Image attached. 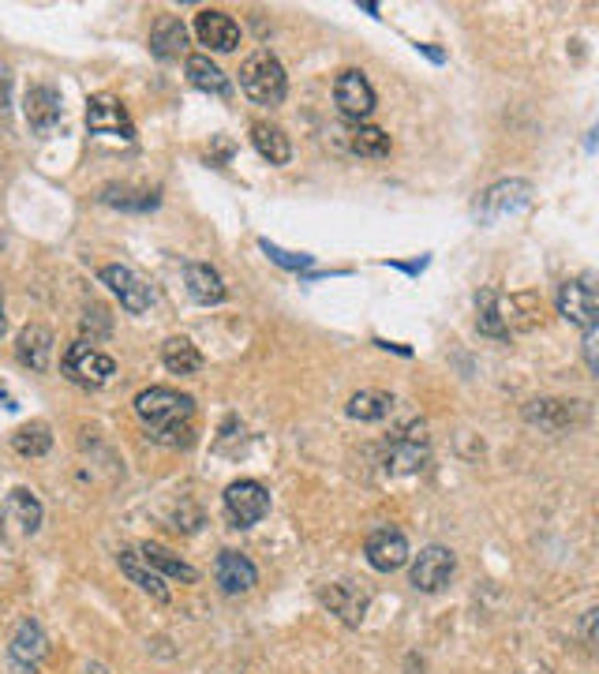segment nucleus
<instances>
[{"label": "nucleus", "mask_w": 599, "mask_h": 674, "mask_svg": "<svg viewBox=\"0 0 599 674\" xmlns=\"http://www.w3.org/2000/svg\"><path fill=\"white\" fill-rule=\"evenodd\" d=\"M195 34H199V42L211 45L214 53H233L236 45H240V26H236V19L225 12H214V8L195 15Z\"/></svg>", "instance_id": "nucleus-15"}, {"label": "nucleus", "mask_w": 599, "mask_h": 674, "mask_svg": "<svg viewBox=\"0 0 599 674\" xmlns=\"http://www.w3.org/2000/svg\"><path fill=\"white\" fill-rule=\"evenodd\" d=\"M334 101H338V109L345 113L349 120H364V117H371V113H375V87L367 83L364 72L349 68V72L338 75V83H334Z\"/></svg>", "instance_id": "nucleus-13"}, {"label": "nucleus", "mask_w": 599, "mask_h": 674, "mask_svg": "<svg viewBox=\"0 0 599 674\" xmlns=\"http://www.w3.org/2000/svg\"><path fill=\"white\" fill-rule=\"evenodd\" d=\"M525 420L544 427L550 435H563L569 427H581L588 420V408L585 402H555V397H547V402H532L525 408Z\"/></svg>", "instance_id": "nucleus-12"}, {"label": "nucleus", "mask_w": 599, "mask_h": 674, "mask_svg": "<svg viewBox=\"0 0 599 674\" xmlns=\"http://www.w3.org/2000/svg\"><path fill=\"white\" fill-rule=\"evenodd\" d=\"M15 356H19V364H26L31 372H50L53 330L42 327V322H31V327H23V334H19V341H15Z\"/></svg>", "instance_id": "nucleus-17"}, {"label": "nucleus", "mask_w": 599, "mask_h": 674, "mask_svg": "<svg viewBox=\"0 0 599 674\" xmlns=\"http://www.w3.org/2000/svg\"><path fill=\"white\" fill-rule=\"evenodd\" d=\"M184 285H188V297H192L195 303H206V308L225 300V281L211 263H188Z\"/></svg>", "instance_id": "nucleus-21"}, {"label": "nucleus", "mask_w": 599, "mask_h": 674, "mask_svg": "<svg viewBox=\"0 0 599 674\" xmlns=\"http://www.w3.org/2000/svg\"><path fill=\"white\" fill-rule=\"evenodd\" d=\"M117 566H120V574L128 577L131 585H139L142 592L150 596V600H158V603H169V588H165V577L154 574L147 563L139 558V550H120L117 555Z\"/></svg>", "instance_id": "nucleus-20"}, {"label": "nucleus", "mask_w": 599, "mask_h": 674, "mask_svg": "<svg viewBox=\"0 0 599 674\" xmlns=\"http://www.w3.org/2000/svg\"><path fill=\"white\" fill-rule=\"evenodd\" d=\"M585 364H588V372H596V330H585Z\"/></svg>", "instance_id": "nucleus-35"}, {"label": "nucleus", "mask_w": 599, "mask_h": 674, "mask_svg": "<svg viewBox=\"0 0 599 674\" xmlns=\"http://www.w3.org/2000/svg\"><path fill=\"white\" fill-rule=\"evenodd\" d=\"M240 90L255 106H281L285 101V90H289V75H285L281 61L274 53H252L247 61L240 64Z\"/></svg>", "instance_id": "nucleus-2"}, {"label": "nucleus", "mask_w": 599, "mask_h": 674, "mask_svg": "<svg viewBox=\"0 0 599 674\" xmlns=\"http://www.w3.org/2000/svg\"><path fill=\"white\" fill-rule=\"evenodd\" d=\"M15 453H23V458H42V453H50V446H53V435H50V427L45 424H26V427H19L15 431Z\"/></svg>", "instance_id": "nucleus-31"}, {"label": "nucleus", "mask_w": 599, "mask_h": 674, "mask_svg": "<svg viewBox=\"0 0 599 674\" xmlns=\"http://www.w3.org/2000/svg\"><path fill=\"white\" fill-rule=\"evenodd\" d=\"M558 315L581 330H596V315H599V297L592 289V281H566L558 289Z\"/></svg>", "instance_id": "nucleus-11"}, {"label": "nucleus", "mask_w": 599, "mask_h": 674, "mask_svg": "<svg viewBox=\"0 0 599 674\" xmlns=\"http://www.w3.org/2000/svg\"><path fill=\"white\" fill-rule=\"evenodd\" d=\"M139 558L147 563L154 574L161 577H169V581H184V585H195L199 581V569L195 566H188L184 558L173 555L169 547H161V544H142L139 547Z\"/></svg>", "instance_id": "nucleus-22"}, {"label": "nucleus", "mask_w": 599, "mask_h": 674, "mask_svg": "<svg viewBox=\"0 0 599 674\" xmlns=\"http://www.w3.org/2000/svg\"><path fill=\"white\" fill-rule=\"evenodd\" d=\"M8 506H12L15 521L23 525V533H38V525H42V502L34 499V491L15 488L12 495H8Z\"/></svg>", "instance_id": "nucleus-32"}, {"label": "nucleus", "mask_w": 599, "mask_h": 674, "mask_svg": "<svg viewBox=\"0 0 599 674\" xmlns=\"http://www.w3.org/2000/svg\"><path fill=\"white\" fill-rule=\"evenodd\" d=\"M161 364L173 375H195L203 367V356H199V349L188 338H169L161 345Z\"/></svg>", "instance_id": "nucleus-26"}, {"label": "nucleus", "mask_w": 599, "mask_h": 674, "mask_svg": "<svg viewBox=\"0 0 599 674\" xmlns=\"http://www.w3.org/2000/svg\"><path fill=\"white\" fill-rule=\"evenodd\" d=\"M252 142H255V150H259V154L270 161V165H289L292 147H289V136H285L278 125L255 120V125H252Z\"/></svg>", "instance_id": "nucleus-25"}, {"label": "nucleus", "mask_w": 599, "mask_h": 674, "mask_svg": "<svg viewBox=\"0 0 599 674\" xmlns=\"http://www.w3.org/2000/svg\"><path fill=\"white\" fill-rule=\"evenodd\" d=\"M389 408H394V394L386 391H360L349 397V416L353 420H383V416H389Z\"/></svg>", "instance_id": "nucleus-29"}, {"label": "nucleus", "mask_w": 599, "mask_h": 674, "mask_svg": "<svg viewBox=\"0 0 599 674\" xmlns=\"http://www.w3.org/2000/svg\"><path fill=\"white\" fill-rule=\"evenodd\" d=\"M427 431L424 424H408L402 431H394L383 446V464L389 477H408V472H420L427 464Z\"/></svg>", "instance_id": "nucleus-4"}, {"label": "nucleus", "mask_w": 599, "mask_h": 674, "mask_svg": "<svg viewBox=\"0 0 599 674\" xmlns=\"http://www.w3.org/2000/svg\"><path fill=\"white\" fill-rule=\"evenodd\" d=\"M528 203H532V184H528V180H499V184H491L488 192L480 195L477 217L483 225H491V222H502V217L525 211Z\"/></svg>", "instance_id": "nucleus-6"}, {"label": "nucleus", "mask_w": 599, "mask_h": 674, "mask_svg": "<svg viewBox=\"0 0 599 674\" xmlns=\"http://www.w3.org/2000/svg\"><path fill=\"white\" fill-rule=\"evenodd\" d=\"M98 281L109 285V292L120 300L124 311H131V315H142V311L150 308V285L139 278L131 267H120V263H109V267L98 270Z\"/></svg>", "instance_id": "nucleus-9"}, {"label": "nucleus", "mask_w": 599, "mask_h": 674, "mask_svg": "<svg viewBox=\"0 0 599 674\" xmlns=\"http://www.w3.org/2000/svg\"><path fill=\"white\" fill-rule=\"evenodd\" d=\"M270 514V495L259 480H236L225 488V517L233 528H252Z\"/></svg>", "instance_id": "nucleus-5"}, {"label": "nucleus", "mask_w": 599, "mask_h": 674, "mask_svg": "<svg viewBox=\"0 0 599 674\" xmlns=\"http://www.w3.org/2000/svg\"><path fill=\"white\" fill-rule=\"evenodd\" d=\"M136 416L150 442L173 446V450L195 442V402L173 386H150L136 394Z\"/></svg>", "instance_id": "nucleus-1"}, {"label": "nucleus", "mask_w": 599, "mask_h": 674, "mask_svg": "<svg viewBox=\"0 0 599 674\" xmlns=\"http://www.w3.org/2000/svg\"><path fill=\"white\" fill-rule=\"evenodd\" d=\"M87 128L94 136H106V139H124V142L136 139V125H131L128 109L113 94H94L87 101Z\"/></svg>", "instance_id": "nucleus-8"}, {"label": "nucleus", "mask_w": 599, "mask_h": 674, "mask_svg": "<svg viewBox=\"0 0 599 674\" xmlns=\"http://www.w3.org/2000/svg\"><path fill=\"white\" fill-rule=\"evenodd\" d=\"M8 72H0V113H8Z\"/></svg>", "instance_id": "nucleus-36"}, {"label": "nucleus", "mask_w": 599, "mask_h": 674, "mask_svg": "<svg viewBox=\"0 0 599 674\" xmlns=\"http://www.w3.org/2000/svg\"><path fill=\"white\" fill-rule=\"evenodd\" d=\"M349 147H353V154H360V158H386L389 136L375 125H356L353 131H349Z\"/></svg>", "instance_id": "nucleus-30"}, {"label": "nucleus", "mask_w": 599, "mask_h": 674, "mask_svg": "<svg viewBox=\"0 0 599 674\" xmlns=\"http://www.w3.org/2000/svg\"><path fill=\"white\" fill-rule=\"evenodd\" d=\"M98 203L106 206H117V211H154L158 206V195L154 192H139V188H117V184H106L98 192Z\"/></svg>", "instance_id": "nucleus-27"}, {"label": "nucleus", "mask_w": 599, "mask_h": 674, "mask_svg": "<svg viewBox=\"0 0 599 674\" xmlns=\"http://www.w3.org/2000/svg\"><path fill=\"white\" fill-rule=\"evenodd\" d=\"M23 113H26V125H31L34 131H53L56 125H61V117H64L61 90L50 87V83H38V87L26 90Z\"/></svg>", "instance_id": "nucleus-16"}, {"label": "nucleus", "mask_w": 599, "mask_h": 674, "mask_svg": "<svg viewBox=\"0 0 599 674\" xmlns=\"http://www.w3.org/2000/svg\"><path fill=\"white\" fill-rule=\"evenodd\" d=\"M416 50H420V53H427V56H431V61H435V64H442V61H446V56H442V50H435V45H416Z\"/></svg>", "instance_id": "nucleus-37"}, {"label": "nucleus", "mask_w": 599, "mask_h": 674, "mask_svg": "<svg viewBox=\"0 0 599 674\" xmlns=\"http://www.w3.org/2000/svg\"><path fill=\"white\" fill-rule=\"evenodd\" d=\"M184 72H188V83H192L195 90L214 94V98H225V94H229V75L217 68V64L206 53H192V56H188Z\"/></svg>", "instance_id": "nucleus-23"}, {"label": "nucleus", "mask_w": 599, "mask_h": 674, "mask_svg": "<svg viewBox=\"0 0 599 674\" xmlns=\"http://www.w3.org/2000/svg\"><path fill=\"white\" fill-rule=\"evenodd\" d=\"M98 327V334H109V315H106V308H98V303H94V308H87V319H83V327Z\"/></svg>", "instance_id": "nucleus-34"}, {"label": "nucleus", "mask_w": 599, "mask_h": 674, "mask_svg": "<svg viewBox=\"0 0 599 674\" xmlns=\"http://www.w3.org/2000/svg\"><path fill=\"white\" fill-rule=\"evenodd\" d=\"M364 555H367L371 569H378V574H397V569L408 563V539L402 528L383 525L367 536Z\"/></svg>", "instance_id": "nucleus-10"}, {"label": "nucleus", "mask_w": 599, "mask_h": 674, "mask_svg": "<svg viewBox=\"0 0 599 674\" xmlns=\"http://www.w3.org/2000/svg\"><path fill=\"white\" fill-rule=\"evenodd\" d=\"M12 660H15V667L19 671H34L38 663H42V656L50 652V641H45V633H42V625L38 622H19V630H15V638H12Z\"/></svg>", "instance_id": "nucleus-19"}, {"label": "nucleus", "mask_w": 599, "mask_h": 674, "mask_svg": "<svg viewBox=\"0 0 599 674\" xmlns=\"http://www.w3.org/2000/svg\"><path fill=\"white\" fill-rule=\"evenodd\" d=\"M8 330V315H4V292H0V334Z\"/></svg>", "instance_id": "nucleus-38"}, {"label": "nucleus", "mask_w": 599, "mask_h": 674, "mask_svg": "<svg viewBox=\"0 0 599 674\" xmlns=\"http://www.w3.org/2000/svg\"><path fill=\"white\" fill-rule=\"evenodd\" d=\"M61 372L68 383L83 386V391H101L113 375H117V360L98 353L87 341H75V345L64 349L61 356Z\"/></svg>", "instance_id": "nucleus-3"}, {"label": "nucleus", "mask_w": 599, "mask_h": 674, "mask_svg": "<svg viewBox=\"0 0 599 674\" xmlns=\"http://www.w3.org/2000/svg\"><path fill=\"white\" fill-rule=\"evenodd\" d=\"M214 581L222 585V592L244 596L259 585V569H255L252 558L240 555V550H222L214 563Z\"/></svg>", "instance_id": "nucleus-14"}, {"label": "nucleus", "mask_w": 599, "mask_h": 674, "mask_svg": "<svg viewBox=\"0 0 599 674\" xmlns=\"http://www.w3.org/2000/svg\"><path fill=\"white\" fill-rule=\"evenodd\" d=\"M259 248L270 255V263H278V267H285V270H308L311 263H315V255H297V252H285V248H278V244H270V240H259Z\"/></svg>", "instance_id": "nucleus-33"}, {"label": "nucleus", "mask_w": 599, "mask_h": 674, "mask_svg": "<svg viewBox=\"0 0 599 674\" xmlns=\"http://www.w3.org/2000/svg\"><path fill=\"white\" fill-rule=\"evenodd\" d=\"M453 569H458V555L442 544H431L413 558V574L408 577H413L416 592H442L453 581Z\"/></svg>", "instance_id": "nucleus-7"}, {"label": "nucleus", "mask_w": 599, "mask_h": 674, "mask_svg": "<svg viewBox=\"0 0 599 674\" xmlns=\"http://www.w3.org/2000/svg\"><path fill=\"white\" fill-rule=\"evenodd\" d=\"M477 327H480V334H488V338H510V327H506V319H502V308H499V292L494 289H483L480 297H477Z\"/></svg>", "instance_id": "nucleus-28"}, {"label": "nucleus", "mask_w": 599, "mask_h": 674, "mask_svg": "<svg viewBox=\"0 0 599 674\" xmlns=\"http://www.w3.org/2000/svg\"><path fill=\"white\" fill-rule=\"evenodd\" d=\"M184 45H188V26L177 15H161L154 31H150V53L158 61H177L184 53Z\"/></svg>", "instance_id": "nucleus-24"}, {"label": "nucleus", "mask_w": 599, "mask_h": 674, "mask_svg": "<svg viewBox=\"0 0 599 674\" xmlns=\"http://www.w3.org/2000/svg\"><path fill=\"white\" fill-rule=\"evenodd\" d=\"M322 603H327L345 625H360V622H364V614H367V592H364V588H356V585H349V581L322 588Z\"/></svg>", "instance_id": "nucleus-18"}]
</instances>
